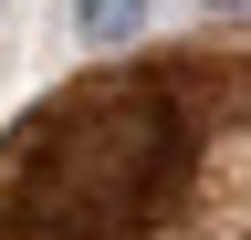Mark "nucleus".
<instances>
[{"instance_id":"obj_1","label":"nucleus","mask_w":251,"mask_h":240,"mask_svg":"<svg viewBox=\"0 0 251 240\" xmlns=\"http://www.w3.org/2000/svg\"><path fill=\"white\" fill-rule=\"evenodd\" d=\"M188 136L168 94L147 84H84V94L42 105L0 157V230L31 240H126L178 177Z\"/></svg>"},{"instance_id":"obj_2","label":"nucleus","mask_w":251,"mask_h":240,"mask_svg":"<svg viewBox=\"0 0 251 240\" xmlns=\"http://www.w3.org/2000/svg\"><path fill=\"white\" fill-rule=\"evenodd\" d=\"M147 11H157V0H74V32H84L94 52H115V42L147 32Z\"/></svg>"},{"instance_id":"obj_3","label":"nucleus","mask_w":251,"mask_h":240,"mask_svg":"<svg viewBox=\"0 0 251 240\" xmlns=\"http://www.w3.org/2000/svg\"><path fill=\"white\" fill-rule=\"evenodd\" d=\"M209 11H241V0H209Z\"/></svg>"}]
</instances>
